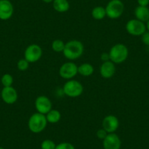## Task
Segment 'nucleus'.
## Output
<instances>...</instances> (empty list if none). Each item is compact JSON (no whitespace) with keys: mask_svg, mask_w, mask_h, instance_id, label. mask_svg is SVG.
<instances>
[{"mask_svg":"<svg viewBox=\"0 0 149 149\" xmlns=\"http://www.w3.org/2000/svg\"><path fill=\"white\" fill-rule=\"evenodd\" d=\"M42 56V49L37 44H31L28 45L24 51V58L29 62L35 63L39 61Z\"/></svg>","mask_w":149,"mask_h":149,"instance_id":"8","label":"nucleus"},{"mask_svg":"<svg viewBox=\"0 0 149 149\" xmlns=\"http://www.w3.org/2000/svg\"><path fill=\"white\" fill-rule=\"evenodd\" d=\"M134 16L136 19L146 24L149 20V8L148 7L137 6L134 10Z\"/></svg>","mask_w":149,"mask_h":149,"instance_id":"15","label":"nucleus"},{"mask_svg":"<svg viewBox=\"0 0 149 149\" xmlns=\"http://www.w3.org/2000/svg\"><path fill=\"white\" fill-rule=\"evenodd\" d=\"M138 6L148 7L149 5V0H137Z\"/></svg>","mask_w":149,"mask_h":149,"instance_id":"28","label":"nucleus"},{"mask_svg":"<svg viewBox=\"0 0 149 149\" xmlns=\"http://www.w3.org/2000/svg\"><path fill=\"white\" fill-rule=\"evenodd\" d=\"M0 149H5V148H2V147H0Z\"/></svg>","mask_w":149,"mask_h":149,"instance_id":"31","label":"nucleus"},{"mask_svg":"<svg viewBox=\"0 0 149 149\" xmlns=\"http://www.w3.org/2000/svg\"><path fill=\"white\" fill-rule=\"evenodd\" d=\"M30 63L27 61L25 58H21L20 60H18V61L17 62V68L19 71L24 72L26 71L27 70L29 67Z\"/></svg>","mask_w":149,"mask_h":149,"instance_id":"22","label":"nucleus"},{"mask_svg":"<svg viewBox=\"0 0 149 149\" xmlns=\"http://www.w3.org/2000/svg\"><path fill=\"white\" fill-rule=\"evenodd\" d=\"M13 81V77L10 74H9V73L4 74L2 76V78H1V83H2V86L4 87L12 86Z\"/></svg>","mask_w":149,"mask_h":149,"instance_id":"21","label":"nucleus"},{"mask_svg":"<svg viewBox=\"0 0 149 149\" xmlns=\"http://www.w3.org/2000/svg\"><path fill=\"white\" fill-rule=\"evenodd\" d=\"M65 47V42L60 39L54 40L51 43V48L56 53H62Z\"/></svg>","mask_w":149,"mask_h":149,"instance_id":"20","label":"nucleus"},{"mask_svg":"<svg viewBox=\"0 0 149 149\" xmlns=\"http://www.w3.org/2000/svg\"><path fill=\"white\" fill-rule=\"evenodd\" d=\"M0 94H1V91H0Z\"/></svg>","mask_w":149,"mask_h":149,"instance_id":"32","label":"nucleus"},{"mask_svg":"<svg viewBox=\"0 0 149 149\" xmlns=\"http://www.w3.org/2000/svg\"><path fill=\"white\" fill-rule=\"evenodd\" d=\"M104 149H120L121 147V140L119 136L116 133H109L102 140Z\"/></svg>","mask_w":149,"mask_h":149,"instance_id":"11","label":"nucleus"},{"mask_svg":"<svg viewBox=\"0 0 149 149\" xmlns=\"http://www.w3.org/2000/svg\"><path fill=\"white\" fill-rule=\"evenodd\" d=\"M91 16L94 19L100 21L106 17L105 8L102 6H97L91 10Z\"/></svg>","mask_w":149,"mask_h":149,"instance_id":"19","label":"nucleus"},{"mask_svg":"<svg viewBox=\"0 0 149 149\" xmlns=\"http://www.w3.org/2000/svg\"><path fill=\"white\" fill-rule=\"evenodd\" d=\"M78 66L73 61H67L60 67L58 74L63 79L72 80L78 74Z\"/></svg>","mask_w":149,"mask_h":149,"instance_id":"7","label":"nucleus"},{"mask_svg":"<svg viewBox=\"0 0 149 149\" xmlns=\"http://www.w3.org/2000/svg\"><path fill=\"white\" fill-rule=\"evenodd\" d=\"M48 124H55L59 122L61 118V114L59 110L56 109H51L48 113L45 115Z\"/></svg>","mask_w":149,"mask_h":149,"instance_id":"18","label":"nucleus"},{"mask_svg":"<svg viewBox=\"0 0 149 149\" xmlns=\"http://www.w3.org/2000/svg\"><path fill=\"white\" fill-rule=\"evenodd\" d=\"M14 13L13 5L10 0H0V20L8 21Z\"/></svg>","mask_w":149,"mask_h":149,"instance_id":"12","label":"nucleus"},{"mask_svg":"<svg viewBox=\"0 0 149 149\" xmlns=\"http://www.w3.org/2000/svg\"><path fill=\"white\" fill-rule=\"evenodd\" d=\"M52 4L54 9L60 13L67 12L70 8L68 0H54Z\"/></svg>","mask_w":149,"mask_h":149,"instance_id":"16","label":"nucleus"},{"mask_svg":"<svg viewBox=\"0 0 149 149\" xmlns=\"http://www.w3.org/2000/svg\"><path fill=\"white\" fill-rule=\"evenodd\" d=\"M146 29H147L148 31H149V20L146 23Z\"/></svg>","mask_w":149,"mask_h":149,"instance_id":"30","label":"nucleus"},{"mask_svg":"<svg viewBox=\"0 0 149 149\" xmlns=\"http://www.w3.org/2000/svg\"><path fill=\"white\" fill-rule=\"evenodd\" d=\"M48 124L45 115L37 112L31 115L27 123L29 130L34 134H39L43 132L46 128Z\"/></svg>","mask_w":149,"mask_h":149,"instance_id":"3","label":"nucleus"},{"mask_svg":"<svg viewBox=\"0 0 149 149\" xmlns=\"http://www.w3.org/2000/svg\"><path fill=\"white\" fill-rule=\"evenodd\" d=\"M84 52V45L82 42L78 40H71L65 43L63 54L70 61L77 60L82 56Z\"/></svg>","mask_w":149,"mask_h":149,"instance_id":"1","label":"nucleus"},{"mask_svg":"<svg viewBox=\"0 0 149 149\" xmlns=\"http://www.w3.org/2000/svg\"><path fill=\"white\" fill-rule=\"evenodd\" d=\"M42 2H45L46 4H50V3H52L54 2V0H42Z\"/></svg>","mask_w":149,"mask_h":149,"instance_id":"29","label":"nucleus"},{"mask_svg":"<svg viewBox=\"0 0 149 149\" xmlns=\"http://www.w3.org/2000/svg\"><path fill=\"white\" fill-rule=\"evenodd\" d=\"M34 107L37 113L46 115L52 109V102L50 100V98H48L46 96H38L34 101Z\"/></svg>","mask_w":149,"mask_h":149,"instance_id":"9","label":"nucleus"},{"mask_svg":"<svg viewBox=\"0 0 149 149\" xmlns=\"http://www.w3.org/2000/svg\"><path fill=\"white\" fill-rule=\"evenodd\" d=\"M107 134H108V133H107L104 129L102 128V129H100L99 130H97V133H96V135H97V137H98L99 139L103 140L104 138H105L106 136L107 135Z\"/></svg>","mask_w":149,"mask_h":149,"instance_id":"25","label":"nucleus"},{"mask_svg":"<svg viewBox=\"0 0 149 149\" xmlns=\"http://www.w3.org/2000/svg\"><path fill=\"white\" fill-rule=\"evenodd\" d=\"M110 60L115 64H120L126 61L129 56V49L123 43H117L110 48L108 52Z\"/></svg>","mask_w":149,"mask_h":149,"instance_id":"2","label":"nucleus"},{"mask_svg":"<svg viewBox=\"0 0 149 149\" xmlns=\"http://www.w3.org/2000/svg\"><path fill=\"white\" fill-rule=\"evenodd\" d=\"M141 41L145 45L149 46V31H146V32L141 36Z\"/></svg>","mask_w":149,"mask_h":149,"instance_id":"26","label":"nucleus"},{"mask_svg":"<svg viewBox=\"0 0 149 149\" xmlns=\"http://www.w3.org/2000/svg\"><path fill=\"white\" fill-rule=\"evenodd\" d=\"M78 74L81 76L89 77L92 75L94 72V67L90 63H83L80 66H78Z\"/></svg>","mask_w":149,"mask_h":149,"instance_id":"17","label":"nucleus"},{"mask_svg":"<svg viewBox=\"0 0 149 149\" xmlns=\"http://www.w3.org/2000/svg\"><path fill=\"white\" fill-rule=\"evenodd\" d=\"M1 97L5 103L8 104H13L18 100V95L16 89L13 86L3 87L1 91Z\"/></svg>","mask_w":149,"mask_h":149,"instance_id":"13","label":"nucleus"},{"mask_svg":"<svg viewBox=\"0 0 149 149\" xmlns=\"http://www.w3.org/2000/svg\"><path fill=\"white\" fill-rule=\"evenodd\" d=\"M119 120L115 115H107L102 121V128L107 133H115L119 127Z\"/></svg>","mask_w":149,"mask_h":149,"instance_id":"10","label":"nucleus"},{"mask_svg":"<svg viewBox=\"0 0 149 149\" xmlns=\"http://www.w3.org/2000/svg\"><path fill=\"white\" fill-rule=\"evenodd\" d=\"M55 149H75V148L72 143L68 142H63L56 145Z\"/></svg>","mask_w":149,"mask_h":149,"instance_id":"24","label":"nucleus"},{"mask_svg":"<svg viewBox=\"0 0 149 149\" xmlns=\"http://www.w3.org/2000/svg\"><path fill=\"white\" fill-rule=\"evenodd\" d=\"M125 28L128 34L134 37H141L147 31L146 24L136 18L129 20Z\"/></svg>","mask_w":149,"mask_h":149,"instance_id":"6","label":"nucleus"},{"mask_svg":"<svg viewBox=\"0 0 149 149\" xmlns=\"http://www.w3.org/2000/svg\"><path fill=\"white\" fill-rule=\"evenodd\" d=\"M100 58L102 62H105V61H110V56H109L108 53H102L100 56Z\"/></svg>","mask_w":149,"mask_h":149,"instance_id":"27","label":"nucleus"},{"mask_svg":"<svg viewBox=\"0 0 149 149\" xmlns=\"http://www.w3.org/2000/svg\"><path fill=\"white\" fill-rule=\"evenodd\" d=\"M116 72V64L111 61L102 62L100 67V73L102 78L109 79L114 76Z\"/></svg>","mask_w":149,"mask_h":149,"instance_id":"14","label":"nucleus"},{"mask_svg":"<svg viewBox=\"0 0 149 149\" xmlns=\"http://www.w3.org/2000/svg\"><path fill=\"white\" fill-rule=\"evenodd\" d=\"M84 86L77 80H69L63 86V93L70 98L80 97L84 92Z\"/></svg>","mask_w":149,"mask_h":149,"instance_id":"4","label":"nucleus"},{"mask_svg":"<svg viewBox=\"0 0 149 149\" xmlns=\"http://www.w3.org/2000/svg\"><path fill=\"white\" fill-rule=\"evenodd\" d=\"M40 146L41 149H55L56 144L53 140H50V139H46L42 142Z\"/></svg>","mask_w":149,"mask_h":149,"instance_id":"23","label":"nucleus"},{"mask_svg":"<svg viewBox=\"0 0 149 149\" xmlns=\"http://www.w3.org/2000/svg\"><path fill=\"white\" fill-rule=\"evenodd\" d=\"M106 16L110 19H118L123 15L124 5L121 0H110L105 7Z\"/></svg>","mask_w":149,"mask_h":149,"instance_id":"5","label":"nucleus"}]
</instances>
